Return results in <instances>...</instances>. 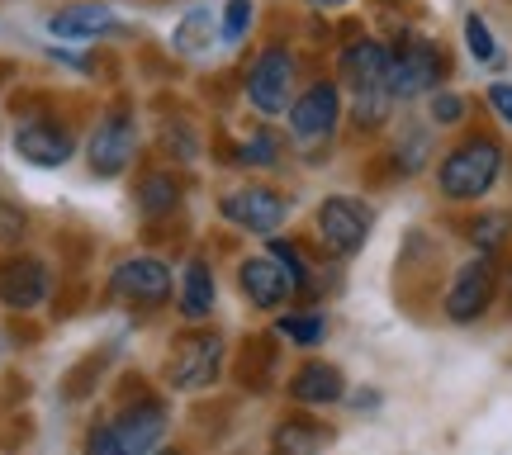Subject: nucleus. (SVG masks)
I'll return each instance as SVG.
<instances>
[{
    "instance_id": "f257e3e1",
    "label": "nucleus",
    "mask_w": 512,
    "mask_h": 455,
    "mask_svg": "<svg viewBox=\"0 0 512 455\" xmlns=\"http://www.w3.org/2000/svg\"><path fill=\"white\" fill-rule=\"evenodd\" d=\"M498 171H503V147L494 138H470V143L446 152V162L437 171V185L446 200H479V195L494 190Z\"/></svg>"
},
{
    "instance_id": "f03ea898",
    "label": "nucleus",
    "mask_w": 512,
    "mask_h": 455,
    "mask_svg": "<svg viewBox=\"0 0 512 455\" xmlns=\"http://www.w3.org/2000/svg\"><path fill=\"white\" fill-rule=\"evenodd\" d=\"M166 437V413L157 403H138L105 427H95L86 441V455H152Z\"/></svg>"
},
{
    "instance_id": "7ed1b4c3",
    "label": "nucleus",
    "mask_w": 512,
    "mask_h": 455,
    "mask_svg": "<svg viewBox=\"0 0 512 455\" xmlns=\"http://www.w3.org/2000/svg\"><path fill=\"white\" fill-rule=\"evenodd\" d=\"M441 76H446V53H441L432 38H403L389 48V95L394 100H413V95H427L441 86Z\"/></svg>"
},
{
    "instance_id": "20e7f679",
    "label": "nucleus",
    "mask_w": 512,
    "mask_h": 455,
    "mask_svg": "<svg viewBox=\"0 0 512 455\" xmlns=\"http://www.w3.org/2000/svg\"><path fill=\"white\" fill-rule=\"evenodd\" d=\"M318 237L332 256H356L370 237V204L356 195H332L318 209Z\"/></svg>"
},
{
    "instance_id": "39448f33",
    "label": "nucleus",
    "mask_w": 512,
    "mask_h": 455,
    "mask_svg": "<svg viewBox=\"0 0 512 455\" xmlns=\"http://www.w3.org/2000/svg\"><path fill=\"white\" fill-rule=\"evenodd\" d=\"M290 86H294V57L285 48H266L247 72V100L261 114H285L290 110Z\"/></svg>"
},
{
    "instance_id": "423d86ee",
    "label": "nucleus",
    "mask_w": 512,
    "mask_h": 455,
    "mask_svg": "<svg viewBox=\"0 0 512 455\" xmlns=\"http://www.w3.org/2000/svg\"><path fill=\"white\" fill-rule=\"evenodd\" d=\"M494 256H475V261H465L451 280V290H446V318H456V323H475L479 313L494 304Z\"/></svg>"
},
{
    "instance_id": "0eeeda50",
    "label": "nucleus",
    "mask_w": 512,
    "mask_h": 455,
    "mask_svg": "<svg viewBox=\"0 0 512 455\" xmlns=\"http://www.w3.org/2000/svg\"><path fill=\"white\" fill-rule=\"evenodd\" d=\"M337 119H342V95H337L332 81L309 86V91L290 105V128L299 143H323L332 128H337Z\"/></svg>"
},
{
    "instance_id": "6e6552de",
    "label": "nucleus",
    "mask_w": 512,
    "mask_h": 455,
    "mask_svg": "<svg viewBox=\"0 0 512 455\" xmlns=\"http://www.w3.org/2000/svg\"><path fill=\"white\" fill-rule=\"evenodd\" d=\"M219 214L228 223L247 228V233H275L285 223V200L275 190H261V185H242V190L219 200Z\"/></svg>"
},
{
    "instance_id": "1a4fd4ad",
    "label": "nucleus",
    "mask_w": 512,
    "mask_h": 455,
    "mask_svg": "<svg viewBox=\"0 0 512 455\" xmlns=\"http://www.w3.org/2000/svg\"><path fill=\"white\" fill-rule=\"evenodd\" d=\"M53 290L48 280V266L34 261V256H10L0 261V304L5 309H38Z\"/></svg>"
},
{
    "instance_id": "9d476101",
    "label": "nucleus",
    "mask_w": 512,
    "mask_h": 455,
    "mask_svg": "<svg viewBox=\"0 0 512 455\" xmlns=\"http://www.w3.org/2000/svg\"><path fill=\"white\" fill-rule=\"evenodd\" d=\"M133 152H138V133H133V119H128V114H110V119L91 133V147H86L95 176H119V171L133 162Z\"/></svg>"
},
{
    "instance_id": "9b49d317",
    "label": "nucleus",
    "mask_w": 512,
    "mask_h": 455,
    "mask_svg": "<svg viewBox=\"0 0 512 455\" xmlns=\"http://www.w3.org/2000/svg\"><path fill=\"white\" fill-rule=\"evenodd\" d=\"M238 285H242V294L252 299L256 309H280V304L294 294L290 271L280 266V256H275V252L247 256V261L238 266Z\"/></svg>"
},
{
    "instance_id": "f8f14e48",
    "label": "nucleus",
    "mask_w": 512,
    "mask_h": 455,
    "mask_svg": "<svg viewBox=\"0 0 512 455\" xmlns=\"http://www.w3.org/2000/svg\"><path fill=\"white\" fill-rule=\"evenodd\" d=\"M219 365H223V342L214 337V332L190 337V342L176 351V361H171V384L185 389V394H195V389L219 380Z\"/></svg>"
},
{
    "instance_id": "ddd939ff",
    "label": "nucleus",
    "mask_w": 512,
    "mask_h": 455,
    "mask_svg": "<svg viewBox=\"0 0 512 455\" xmlns=\"http://www.w3.org/2000/svg\"><path fill=\"white\" fill-rule=\"evenodd\" d=\"M110 290L119 299H133V304H162L171 294V271H166L157 256H128L124 266L114 271Z\"/></svg>"
},
{
    "instance_id": "4468645a",
    "label": "nucleus",
    "mask_w": 512,
    "mask_h": 455,
    "mask_svg": "<svg viewBox=\"0 0 512 455\" xmlns=\"http://www.w3.org/2000/svg\"><path fill=\"white\" fill-rule=\"evenodd\" d=\"M342 81H347L356 95L366 91H389V48L380 38H356L347 53H342Z\"/></svg>"
},
{
    "instance_id": "2eb2a0df",
    "label": "nucleus",
    "mask_w": 512,
    "mask_h": 455,
    "mask_svg": "<svg viewBox=\"0 0 512 455\" xmlns=\"http://www.w3.org/2000/svg\"><path fill=\"white\" fill-rule=\"evenodd\" d=\"M15 152L34 166H62L72 157V133L48 124V119H34V124L15 128Z\"/></svg>"
},
{
    "instance_id": "dca6fc26",
    "label": "nucleus",
    "mask_w": 512,
    "mask_h": 455,
    "mask_svg": "<svg viewBox=\"0 0 512 455\" xmlns=\"http://www.w3.org/2000/svg\"><path fill=\"white\" fill-rule=\"evenodd\" d=\"M48 29L57 38H67V43H86V38H100V34H110V29H119V19L105 5H67V10H57L48 19Z\"/></svg>"
},
{
    "instance_id": "f3484780",
    "label": "nucleus",
    "mask_w": 512,
    "mask_h": 455,
    "mask_svg": "<svg viewBox=\"0 0 512 455\" xmlns=\"http://www.w3.org/2000/svg\"><path fill=\"white\" fill-rule=\"evenodd\" d=\"M290 394L299 403H337L342 399V370L337 365H328V361H313V365H304L299 375H294V384H290Z\"/></svg>"
},
{
    "instance_id": "a211bd4d",
    "label": "nucleus",
    "mask_w": 512,
    "mask_h": 455,
    "mask_svg": "<svg viewBox=\"0 0 512 455\" xmlns=\"http://www.w3.org/2000/svg\"><path fill=\"white\" fill-rule=\"evenodd\" d=\"M181 313L190 323H204V318L214 313V280H209V266H204V261H190V271H185Z\"/></svg>"
},
{
    "instance_id": "6ab92c4d",
    "label": "nucleus",
    "mask_w": 512,
    "mask_h": 455,
    "mask_svg": "<svg viewBox=\"0 0 512 455\" xmlns=\"http://www.w3.org/2000/svg\"><path fill=\"white\" fill-rule=\"evenodd\" d=\"M328 446V432L323 427H313V422H285L280 432H275V441H271V451L275 455H318Z\"/></svg>"
},
{
    "instance_id": "aec40b11",
    "label": "nucleus",
    "mask_w": 512,
    "mask_h": 455,
    "mask_svg": "<svg viewBox=\"0 0 512 455\" xmlns=\"http://www.w3.org/2000/svg\"><path fill=\"white\" fill-rule=\"evenodd\" d=\"M176 200H181V190H176L171 176H147L143 190H138V209H143L147 219H157V214H166V209H176Z\"/></svg>"
},
{
    "instance_id": "412c9836",
    "label": "nucleus",
    "mask_w": 512,
    "mask_h": 455,
    "mask_svg": "<svg viewBox=\"0 0 512 455\" xmlns=\"http://www.w3.org/2000/svg\"><path fill=\"white\" fill-rule=\"evenodd\" d=\"M280 337H290L294 346L323 342V318L318 313H290V318H280Z\"/></svg>"
},
{
    "instance_id": "4be33fe9",
    "label": "nucleus",
    "mask_w": 512,
    "mask_h": 455,
    "mask_svg": "<svg viewBox=\"0 0 512 455\" xmlns=\"http://www.w3.org/2000/svg\"><path fill=\"white\" fill-rule=\"evenodd\" d=\"M247 24H252V0H228V5H223V19H219L223 43L247 38Z\"/></svg>"
},
{
    "instance_id": "5701e85b",
    "label": "nucleus",
    "mask_w": 512,
    "mask_h": 455,
    "mask_svg": "<svg viewBox=\"0 0 512 455\" xmlns=\"http://www.w3.org/2000/svg\"><path fill=\"white\" fill-rule=\"evenodd\" d=\"M238 162H247V166H275V162H280V138L261 128L256 138H247V143H242V157H238Z\"/></svg>"
},
{
    "instance_id": "b1692460",
    "label": "nucleus",
    "mask_w": 512,
    "mask_h": 455,
    "mask_svg": "<svg viewBox=\"0 0 512 455\" xmlns=\"http://www.w3.org/2000/svg\"><path fill=\"white\" fill-rule=\"evenodd\" d=\"M389 100H394L389 91H366V95H356V124H361V128H380L384 119H389Z\"/></svg>"
},
{
    "instance_id": "393cba45",
    "label": "nucleus",
    "mask_w": 512,
    "mask_h": 455,
    "mask_svg": "<svg viewBox=\"0 0 512 455\" xmlns=\"http://www.w3.org/2000/svg\"><path fill=\"white\" fill-rule=\"evenodd\" d=\"M465 43H470V53H475L479 62H498V43L479 15H465Z\"/></svg>"
},
{
    "instance_id": "a878e982",
    "label": "nucleus",
    "mask_w": 512,
    "mask_h": 455,
    "mask_svg": "<svg viewBox=\"0 0 512 455\" xmlns=\"http://www.w3.org/2000/svg\"><path fill=\"white\" fill-rule=\"evenodd\" d=\"M470 237H475V247L484 256H494V247L503 242V237H508V219H503V214H489V219L475 223V233H470Z\"/></svg>"
},
{
    "instance_id": "bb28decb",
    "label": "nucleus",
    "mask_w": 512,
    "mask_h": 455,
    "mask_svg": "<svg viewBox=\"0 0 512 455\" xmlns=\"http://www.w3.org/2000/svg\"><path fill=\"white\" fill-rule=\"evenodd\" d=\"M432 119H437V124H460V119H465V100L451 91L432 95Z\"/></svg>"
},
{
    "instance_id": "cd10ccee",
    "label": "nucleus",
    "mask_w": 512,
    "mask_h": 455,
    "mask_svg": "<svg viewBox=\"0 0 512 455\" xmlns=\"http://www.w3.org/2000/svg\"><path fill=\"white\" fill-rule=\"evenodd\" d=\"M271 252L280 256V266H285V271H290L294 290H299V285H304V280H309V271H304V256H299V247H290V242H275Z\"/></svg>"
},
{
    "instance_id": "c85d7f7f",
    "label": "nucleus",
    "mask_w": 512,
    "mask_h": 455,
    "mask_svg": "<svg viewBox=\"0 0 512 455\" xmlns=\"http://www.w3.org/2000/svg\"><path fill=\"white\" fill-rule=\"evenodd\" d=\"M166 147H171V157H181V162H190V157H195V133H190V128L166 124Z\"/></svg>"
},
{
    "instance_id": "c756f323",
    "label": "nucleus",
    "mask_w": 512,
    "mask_h": 455,
    "mask_svg": "<svg viewBox=\"0 0 512 455\" xmlns=\"http://www.w3.org/2000/svg\"><path fill=\"white\" fill-rule=\"evenodd\" d=\"M489 105H494V114L503 119V124H512V86H508V81L489 86Z\"/></svg>"
},
{
    "instance_id": "7c9ffc66",
    "label": "nucleus",
    "mask_w": 512,
    "mask_h": 455,
    "mask_svg": "<svg viewBox=\"0 0 512 455\" xmlns=\"http://www.w3.org/2000/svg\"><path fill=\"white\" fill-rule=\"evenodd\" d=\"M24 233V214L19 209H0V237L10 242V237H19Z\"/></svg>"
},
{
    "instance_id": "2f4dec72",
    "label": "nucleus",
    "mask_w": 512,
    "mask_h": 455,
    "mask_svg": "<svg viewBox=\"0 0 512 455\" xmlns=\"http://www.w3.org/2000/svg\"><path fill=\"white\" fill-rule=\"evenodd\" d=\"M309 5H318V10H337V5H347V0H309Z\"/></svg>"
},
{
    "instance_id": "473e14b6",
    "label": "nucleus",
    "mask_w": 512,
    "mask_h": 455,
    "mask_svg": "<svg viewBox=\"0 0 512 455\" xmlns=\"http://www.w3.org/2000/svg\"><path fill=\"white\" fill-rule=\"evenodd\" d=\"M152 455H176V451H152Z\"/></svg>"
}]
</instances>
